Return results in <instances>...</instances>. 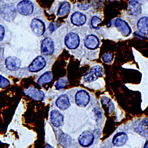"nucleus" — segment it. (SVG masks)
Instances as JSON below:
<instances>
[{"mask_svg":"<svg viewBox=\"0 0 148 148\" xmlns=\"http://www.w3.org/2000/svg\"><path fill=\"white\" fill-rule=\"evenodd\" d=\"M17 9L11 4H5L0 8V15L7 22L13 21L17 16Z\"/></svg>","mask_w":148,"mask_h":148,"instance_id":"obj_1","label":"nucleus"},{"mask_svg":"<svg viewBox=\"0 0 148 148\" xmlns=\"http://www.w3.org/2000/svg\"><path fill=\"white\" fill-rule=\"evenodd\" d=\"M16 9L21 15L29 16L33 13L34 5L30 0H22L17 4Z\"/></svg>","mask_w":148,"mask_h":148,"instance_id":"obj_2","label":"nucleus"},{"mask_svg":"<svg viewBox=\"0 0 148 148\" xmlns=\"http://www.w3.org/2000/svg\"><path fill=\"white\" fill-rule=\"evenodd\" d=\"M103 73V68L101 66H94L85 74L84 77V80L85 82H91L97 80L98 78L102 77Z\"/></svg>","mask_w":148,"mask_h":148,"instance_id":"obj_3","label":"nucleus"},{"mask_svg":"<svg viewBox=\"0 0 148 148\" xmlns=\"http://www.w3.org/2000/svg\"><path fill=\"white\" fill-rule=\"evenodd\" d=\"M30 28L33 33L37 36H42L46 31L45 23L39 18H33L30 23Z\"/></svg>","mask_w":148,"mask_h":148,"instance_id":"obj_4","label":"nucleus"},{"mask_svg":"<svg viewBox=\"0 0 148 148\" xmlns=\"http://www.w3.org/2000/svg\"><path fill=\"white\" fill-rule=\"evenodd\" d=\"M65 44L69 49H76L79 45L80 38L78 34L71 32L68 33L65 38Z\"/></svg>","mask_w":148,"mask_h":148,"instance_id":"obj_5","label":"nucleus"},{"mask_svg":"<svg viewBox=\"0 0 148 148\" xmlns=\"http://www.w3.org/2000/svg\"><path fill=\"white\" fill-rule=\"evenodd\" d=\"M55 44L53 40L51 38H45L41 43V53L45 56L51 55L54 52Z\"/></svg>","mask_w":148,"mask_h":148,"instance_id":"obj_6","label":"nucleus"},{"mask_svg":"<svg viewBox=\"0 0 148 148\" xmlns=\"http://www.w3.org/2000/svg\"><path fill=\"white\" fill-rule=\"evenodd\" d=\"M75 103L80 107L87 106L90 100V97L88 92L82 90L78 91L75 94Z\"/></svg>","mask_w":148,"mask_h":148,"instance_id":"obj_7","label":"nucleus"},{"mask_svg":"<svg viewBox=\"0 0 148 148\" xmlns=\"http://www.w3.org/2000/svg\"><path fill=\"white\" fill-rule=\"evenodd\" d=\"M46 60L42 56H37L30 64L28 69L31 72H37L42 70L46 66Z\"/></svg>","mask_w":148,"mask_h":148,"instance_id":"obj_8","label":"nucleus"},{"mask_svg":"<svg viewBox=\"0 0 148 148\" xmlns=\"http://www.w3.org/2000/svg\"><path fill=\"white\" fill-rule=\"evenodd\" d=\"M114 26L125 37L129 36L132 33V29L128 23L121 18H117L114 21Z\"/></svg>","mask_w":148,"mask_h":148,"instance_id":"obj_9","label":"nucleus"},{"mask_svg":"<svg viewBox=\"0 0 148 148\" xmlns=\"http://www.w3.org/2000/svg\"><path fill=\"white\" fill-rule=\"evenodd\" d=\"M87 18L86 15L81 12L75 11L71 16V21L72 24L76 26H81L85 24Z\"/></svg>","mask_w":148,"mask_h":148,"instance_id":"obj_10","label":"nucleus"},{"mask_svg":"<svg viewBox=\"0 0 148 148\" xmlns=\"http://www.w3.org/2000/svg\"><path fill=\"white\" fill-rule=\"evenodd\" d=\"M84 45L88 49L94 50L100 45V40L94 34H88L84 39Z\"/></svg>","mask_w":148,"mask_h":148,"instance_id":"obj_11","label":"nucleus"},{"mask_svg":"<svg viewBox=\"0 0 148 148\" xmlns=\"http://www.w3.org/2000/svg\"><path fill=\"white\" fill-rule=\"evenodd\" d=\"M21 64V60L15 56H9L6 58L5 65L6 68L10 71L18 70Z\"/></svg>","mask_w":148,"mask_h":148,"instance_id":"obj_12","label":"nucleus"},{"mask_svg":"<svg viewBox=\"0 0 148 148\" xmlns=\"http://www.w3.org/2000/svg\"><path fill=\"white\" fill-rule=\"evenodd\" d=\"M127 10L130 15L134 16L140 15L142 12V6L139 0H129Z\"/></svg>","mask_w":148,"mask_h":148,"instance_id":"obj_13","label":"nucleus"},{"mask_svg":"<svg viewBox=\"0 0 148 148\" xmlns=\"http://www.w3.org/2000/svg\"><path fill=\"white\" fill-rule=\"evenodd\" d=\"M51 121L52 124L56 127H60L64 124V116L58 110H53L51 113Z\"/></svg>","mask_w":148,"mask_h":148,"instance_id":"obj_14","label":"nucleus"},{"mask_svg":"<svg viewBox=\"0 0 148 148\" xmlns=\"http://www.w3.org/2000/svg\"><path fill=\"white\" fill-rule=\"evenodd\" d=\"M94 140L93 134L88 131H85L80 135L78 141L79 144L84 147L90 146Z\"/></svg>","mask_w":148,"mask_h":148,"instance_id":"obj_15","label":"nucleus"},{"mask_svg":"<svg viewBox=\"0 0 148 148\" xmlns=\"http://www.w3.org/2000/svg\"><path fill=\"white\" fill-rule=\"evenodd\" d=\"M56 105L59 109L62 110H65L68 109L71 106L68 96L66 94H62L60 95L56 101Z\"/></svg>","mask_w":148,"mask_h":148,"instance_id":"obj_16","label":"nucleus"},{"mask_svg":"<svg viewBox=\"0 0 148 148\" xmlns=\"http://www.w3.org/2000/svg\"><path fill=\"white\" fill-rule=\"evenodd\" d=\"M24 92L35 100H42L45 97V94L43 91L38 90L33 87L26 90L24 91Z\"/></svg>","mask_w":148,"mask_h":148,"instance_id":"obj_17","label":"nucleus"},{"mask_svg":"<svg viewBox=\"0 0 148 148\" xmlns=\"http://www.w3.org/2000/svg\"><path fill=\"white\" fill-rule=\"evenodd\" d=\"M128 140V136L125 132H119L114 135L113 139V143L116 146H121L126 144Z\"/></svg>","mask_w":148,"mask_h":148,"instance_id":"obj_18","label":"nucleus"},{"mask_svg":"<svg viewBox=\"0 0 148 148\" xmlns=\"http://www.w3.org/2000/svg\"><path fill=\"white\" fill-rule=\"evenodd\" d=\"M137 27L140 33L148 35V17L140 18L137 23Z\"/></svg>","mask_w":148,"mask_h":148,"instance_id":"obj_19","label":"nucleus"},{"mask_svg":"<svg viewBox=\"0 0 148 148\" xmlns=\"http://www.w3.org/2000/svg\"><path fill=\"white\" fill-rule=\"evenodd\" d=\"M71 10V4L68 1L62 3L58 8L57 15L59 17H62L67 15Z\"/></svg>","mask_w":148,"mask_h":148,"instance_id":"obj_20","label":"nucleus"},{"mask_svg":"<svg viewBox=\"0 0 148 148\" xmlns=\"http://www.w3.org/2000/svg\"><path fill=\"white\" fill-rule=\"evenodd\" d=\"M53 79V76L52 72L51 71H47L45 72L43 74L39 77L38 80V83L40 85H42L43 84L50 82Z\"/></svg>","mask_w":148,"mask_h":148,"instance_id":"obj_21","label":"nucleus"},{"mask_svg":"<svg viewBox=\"0 0 148 148\" xmlns=\"http://www.w3.org/2000/svg\"><path fill=\"white\" fill-rule=\"evenodd\" d=\"M59 141L60 144L65 147H66L68 146H69L71 143V138L66 134L65 133H62L60 136H59Z\"/></svg>","mask_w":148,"mask_h":148,"instance_id":"obj_22","label":"nucleus"},{"mask_svg":"<svg viewBox=\"0 0 148 148\" xmlns=\"http://www.w3.org/2000/svg\"><path fill=\"white\" fill-rule=\"evenodd\" d=\"M101 103L103 106H106V107L108 108L109 114H111L113 112L114 107L113 103L110 99L107 97H103L101 98Z\"/></svg>","mask_w":148,"mask_h":148,"instance_id":"obj_23","label":"nucleus"},{"mask_svg":"<svg viewBox=\"0 0 148 148\" xmlns=\"http://www.w3.org/2000/svg\"><path fill=\"white\" fill-rule=\"evenodd\" d=\"M68 79L66 77L59 79L55 84V87L58 90H60L65 88L68 85Z\"/></svg>","mask_w":148,"mask_h":148,"instance_id":"obj_24","label":"nucleus"},{"mask_svg":"<svg viewBox=\"0 0 148 148\" xmlns=\"http://www.w3.org/2000/svg\"><path fill=\"white\" fill-rule=\"evenodd\" d=\"M102 22L101 18L98 16H94L91 20V25L92 28L95 29H98L99 28V24Z\"/></svg>","mask_w":148,"mask_h":148,"instance_id":"obj_25","label":"nucleus"},{"mask_svg":"<svg viewBox=\"0 0 148 148\" xmlns=\"http://www.w3.org/2000/svg\"><path fill=\"white\" fill-rule=\"evenodd\" d=\"M61 26V23L58 21H53L51 23V24L49 25L48 30L49 32L51 33L55 32L58 29H59Z\"/></svg>","mask_w":148,"mask_h":148,"instance_id":"obj_26","label":"nucleus"},{"mask_svg":"<svg viewBox=\"0 0 148 148\" xmlns=\"http://www.w3.org/2000/svg\"><path fill=\"white\" fill-rule=\"evenodd\" d=\"M102 59L106 63H112L113 60V54L111 52H107L103 55Z\"/></svg>","mask_w":148,"mask_h":148,"instance_id":"obj_27","label":"nucleus"},{"mask_svg":"<svg viewBox=\"0 0 148 148\" xmlns=\"http://www.w3.org/2000/svg\"><path fill=\"white\" fill-rule=\"evenodd\" d=\"M10 81L3 76H0V88H4L10 85Z\"/></svg>","mask_w":148,"mask_h":148,"instance_id":"obj_28","label":"nucleus"},{"mask_svg":"<svg viewBox=\"0 0 148 148\" xmlns=\"http://www.w3.org/2000/svg\"><path fill=\"white\" fill-rule=\"evenodd\" d=\"M5 35V27L1 25V24H0V42L2 41Z\"/></svg>","mask_w":148,"mask_h":148,"instance_id":"obj_29","label":"nucleus"},{"mask_svg":"<svg viewBox=\"0 0 148 148\" xmlns=\"http://www.w3.org/2000/svg\"><path fill=\"white\" fill-rule=\"evenodd\" d=\"M142 125H144V126H148V119H145V120H144L143 121Z\"/></svg>","mask_w":148,"mask_h":148,"instance_id":"obj_30","label":"nucleus"},{"mask_svg":"<svg viewBox=\"0 0 148 148\" xmlns=\"http://www.w3.org/2000/svg\"><path fill=\"white\" fill-rule=\"evenodd\" d=\"M45 148H53L52 146H51L49 144H46L45 146Z\"/></svg>","mask_w":148,"mask_h":148,"instance_id":"obj_31","label":"nucleus"},{"mask_svg":"<svg viewBox=\"0 0 148 148\" xmlns=\"http://www.w3.org/2000/svg\"><path fill=\"white\" fill-rule=\"evenodd\" d=\"M143 148H148V140L146 142V143H145V145Z\"/></svg>","mask_w":148,"mask_h":148,"instance_id":"obj_32","label":"nucleus"},{"mask_svg":"<svg viewBox=\"0 0 148 148\" xmlns=\"http://www.w3.org/2000/svg\"><path fill=\"white\" fill-rule=\"evenodd\" d=\"M110 1H115V0H110Z\"/></svg>","mask_w":148,"mask_h":148,"instance_id":"obj_33","label":"nucleus"}]
</instances>
